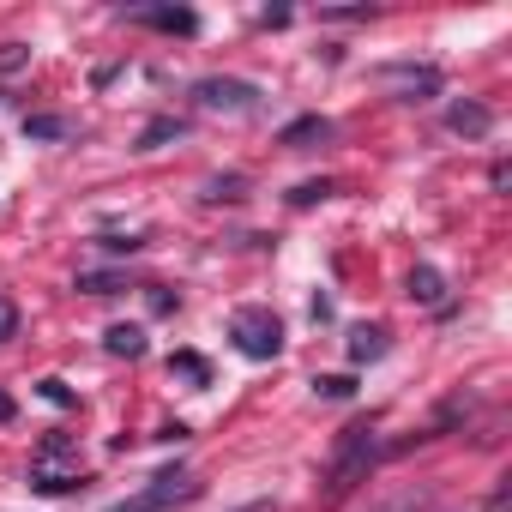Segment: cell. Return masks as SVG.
<instances>
[{"mask_svg":"<svg viewBox=\"0 0 512 512\" xmlns=\"http://www.w3.org/2000/svg\"><path fill=\"white\" fill-rule=\"evenodd\" d=\"M314 392H320V398H350V392H356V380H350V374H320V380H314Z\"/></svg>","mask_w":512,"mask_h":512,"instance_id":"obj_16","label":"cell"},{"mask_svg":"<svg viewBox=\"0 0 512 512\" xmlns=\"http://www.w3.org/2000/svg\"><path fill=\"white\" fill-rule=\"evenodd\" d=\"M43 398H49V404H73V392H67L61 380H43Z\"/></svg>","mask_w":512,"mask_h":512,"instance_id":"obj_23","label":"cell"},{"mask_svg":"<svg viewBox=\"0 0 512 512\" xmlns=\"http://www.w3.org/2000/svg\"><path fill=\"white\" fill-rule=\"evenodd\" d=\"M103 247H109V253H139V247H145V241H133V235H109V241H103Z\"/></svg>","mask_w":512,"mask_h":512,"instance_id":"obj_22","label":"cell"},{"mask_svg":"<svg viewBox=\"0 0 512 512\" xmlns=\"http://www.w3.org/2000/svg\"><path fill=\"white\" fill-rule=\"evenodd\" d=\"M446 127L464 133V139H482V133L494 127V115H488L482 103H452V109H446Z\"/></svg>","mask_w":512,"mask_h":512,"instance_id":"obj_8","label":"cell"},{"mask_svg":"<svg viewBox=\"0 0 512 512\" xmlns=\"http://www.w3.org/2000/svg\"><path fill=\"white\" fill-rule=\"evenodd\" d=\"M350 356H356V362H380V356H386V332H380V326H362V332L350 338Z\"/></svg>","mask_w":512,"mask_h":512,"instance_id":"obj_12","label":"cell"},{"mask_svg":"<svg viewBox=\"0 0 512 512\" xmlns=\"http://www.w3.org/2000/svg\"><path fill=\"white\" fill-rule=\"evenodd\" d=\"M169 368H175V374H187V380H199V386L211 380V368H205V362H199L193 350H175V362H169Z\"/></svg>","mask_w":512,"mask_h":512,"instance_id":"obj_15","label":"cell"},{"mask_svg":"<svg viewBox=\"0 0 512 512\" xmlns=\"http://www.w3.org/2000/svg\"><path fill=\"white\" fill-rule=\"evenodd\" d=\"M374 85L380 91H392L398 103H428V97H440V67H428V61H386V67H374Z\"/></svg>","mask_w":512,"mask_h":512,"instance_id":"obj_3","label":"cell"},{"mask_svg":"<svg viewBox=\"0 0 512 512\" xmlns=\"http://www.w3.org/2000/svg\"><path fill=\"white\" fill-rule=\"evenodd\" d=\"M368 464H374V428L356 422V428H344V440H338V452H332V464H326V494H332V500L350 494V488L368 476Z\"/></svg>","mask_w":512,"mask_h":512,"instance_id":"obj_1","label":"cell"},{"mask_svg":"<svg viewBox=\"0 0 512 512\" xmlns=\"http://www.w3.org/2000/svg\"><path fill=\"white\" fill-rule=\"evenodd\" d=\"M103 344H109V356H145V332L139 326H109Z\"/></svg>","mask_w":512,"mask_h":512,"instance_id":"obj_11","label":"cell"},{"mask_svg":"<svg viewBox=\"0 0 512 512\" xmlns=\"http://www.w3.org/2000/svg\"><path fill=\"white\" fill-rule=\"evenodd\" d=\"M326 139H332V121H326V115H302V121H290V127H284V139H278V145L308 151V145H326Z\"/></svg>","mask_w":512,"mask_h":512,"instance_id":"obj_7","label":"cell"},{"mask_svg":"<svg viewBox=\"0 0 512 512\" xmlns=\"http://www.w3.org/2000/svg\"><path fill=\"white\" fill-rule=\"evenodd\" d=\"M410 302L440 308V302H446V278H440L434 266H416V272H410Z\"/></svg>","mask_w":512,"mask_h":512,"instance_id":"obj_9","label":"cell"},{"mask_svg":"<svg viewBox=\"0 0 512 512\" xmlns=\"http://www.w3.org/2000/svg\"><path fill=\"white\" fill-rule=\"evenodd\" d=\"M0 422H13V398L7 392H0Z\"/></svg>","mask_w":512,"mask_h":512,"instance_id":"obj_24","label":"cell"},{"mask_svg":"<svg viewBox=\"0 0 512 512\" xmlns=\"http://www.w3.org/2000/svg\"><path fill=\"white\" fill-rule=\"evenodd\" d=\"M193 494H199V482H193L187 470H157L145 494H133V500H121V506H109V512H169V506H181V500H193Z\"/></svg>","mask_w":512,"mask_h":512,"instance_id":"obj_4","label":"cell"},{"mask_svg":"<svg viewBox=\"0 0 512 512\" xmlns=\"http://www.w3.org/2000/svg\"><path fill=\"white\" fill-rule=\"evenodd\" d=\"M79 290H91V296H109V290H121V278H115V272H91V278H79Z\"/></svg>","mask_w":512,"mask_h":512,"instance_id":"obj_19","label":"cell"},{"mask_svg":"<svg viewBox=\"0 0 512 512\" xmlns=\"http://www.w3.org/2000/svg\"><path fill=\"white\" fill-rule=\"evenodd\" d=\"M133 25H151V31H169V37H193L199 31V13L187 7H127Z\"/></svg>","mask_w":512,"mask_h":512,"instance_id":"obj_6","label":"cell"},{"mask_svg":"<svg viewBox=\"0 0 512 512\" xmlns=\"http://www.w3.org/2000/svg\"><path fill=\"white\" fill-rule=\"evenodd\" d=\"M181 133H187V121H151V127H145V151L163 145V139H181Z\"/></svg>","mask_w":512,"mask_h":512,"instance_id":"obj_17","label":"cell"},{"mask_svg":"<svg viewBox=\"0 0 512 512\" xmlns=\"http://www.w3.org/2000/svg\"><path fill=\"white\" fill-rule=\"evenodd\" d=\"M19 61H25V49H19V43H0V73H13Z\"/></svg>","mask_w":512,"mask_h":512,"instance_id":"obj_21","label":"cell"},{"mask_svg":"<svg viewBox=\"0 0 512 512\" xmlns=\"http://www.w3.org/2000/svg\"><path fill=\"white\" fill-rule=\"evenodd\" d=\"M25 133H31V139H67V133H73V121H61V115H31V121H25Z\"/></svg>","mask_w":512,"mask_h":512,"instance_id":"obj_13","label":"cell"},{"mask_svg":"<svg viewBox=\"0 0 512 512\" xmlns=\"http://www.w3.org/2000/svg\"><path fill=\"white\" fill-rule=\"evenodd\" d=\"M13 332H19V308H13V302H7V296H0V344H7V338H13Z\"/></svg>","mask_w":512,"mask_h":512,"instance_id":"obj_20","label":"cell"},{"mask_svg":"<svg viewBox=\"0 0 512 512\" xmlns=\"http://www.w3.org/2000/svg\"><path fill=\"white\" fill-rule=\"evenodd\" d=\"M193 97L211 115H260V85H247V79H199Z\"/></svg>","mask_w":512,"mask_h":512,"instance_id":"obj_5","label":"cell"},{"mask_svg":"<svg viewBox=\"0 0 512 512\" xmlns=\"http://www.w3.org/2000/svg\"><path fill=\"white\" fill-rule=\"evenodd\" d=\"M31 488L37 494H73V488H85V476L79 470H37L31 464Z\"/></svg>","mask_w":512,"mask_h":512,"instance_id":"obj_10","label":"cell"},{"mask_svg":"<svg viewBox=\"0 0 512 512\" xmlns=\"http://www.w3.org/2000/svg\"><path fill=\"white\" fill-rule=\"evenodd\" d=\"M374 512H428V488H404V494H392V500H380Z\"/></svg>","mask_w":512,"mask_h":512,"instance_id":"obj_14","label":"cell"},{"mask_svg":"<svg viewBox=\"0 0 512 512\" xmlns=\"http://www.w3.org/2000/svg\"><path fill=\"white\" fill-rule=\"evenodd\" d=\"M229 338H235V350L247 362H272L284 350V326H278L272 308H235L229 314Z\"/></svg>","mask_w":512,"mask_h":512,"instance_id":"obj_2","label":"cell"},{"mask_svg":"<svg viewBox=\"0 0 512 512\" xmlns=\"http://www.w3.org/2000/svg\"><path fill=\"white\" fill-rule=\"evenodd\" d=\"M314 199H332V181H302V187L290 193V205H314Z\"/></svg>","mask_w":512,"mask_h":512,"instance_id":"obj_18","label":"cell"}]
</instances>
